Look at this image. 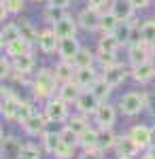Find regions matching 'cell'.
<instances>
[{
    "instance_id": "cell-42",
    "label": "cell",
    "mask_w": 155,
    "mask_h": 159,
    "mask_svg": "<svg viewBox=\"0 0 155 159\" xmlns=\"http://www.w3.org/2000/svg\"><path fill=\"white\" fill-rule=\"evenodd\" d=\"M72 0H47V7H55V9H68Z\"/></svg>"
},
{
    "instance_id": "cell-40",
    "label": "cell",
    "mask_w": 155,
    "mask_h": 159,
    "mask_svg": "<svg viewBox=\"0 0 155 159\" xmlns=\"http://www.w3.org/2000/svg\"><path fill=\"white\" fill-rule=\"evenodd\" d=\"M106 153H102L100 148H85V151H79L77 159H104Z\"/></svg>"
},
{
    "instance_id": "cell-37",
    "label": "cell",
    "mask_w": 155,
    "mask_h": 159,
    "mask_svg": "<svg viewBox=\"0 0 155 159\" xmlns=\"http://www.w3.org/2000/svg\"><path fill=\"white\" fill-rule=\"evenodd\" d=\"M36 104H38V102H34V100H24V106H21V110H19L17 121H15V123L21 125V123H26L30 117H34L36 112H38V110H36Z\"/></svg>"
},
{
    "instance_id": "cell-19",
    "label": "cell",
    "mask_w": 155,
    "mask_h": 159,
    "mask_svg": "<svg viewBox=\"0 0 155 159\" xmlns=\"http://www.w3.org/2000/svg\"><path fill=\"white\" fill-rule=\"evenodd\" d=\"M108 11L115 13V15L119 17V21H132V19L136 17V13H138L134 9L132 0H110Z\"/></svg>"
},
{
    "instance_id": "cell-1",
    "label": "cell",
    "mask_w": 155,
    "mask_h": 159,
    "mask_svg": "<svg viewBox=\"0 0 155 159\" xmlns=\"http://www.w3.org/2000/svg\"><path fill=\"white\" fill-rule=\"evenodd\" d=\"M58 79L53 74V68H40L38 72L32 76V85H30V91H32V100L34 102H47L51 100L55 93H58Z\"/></svg>"
},
{
    "instance_id": "cell-24",
    "label": "cell",
    "mask_w": 155,
    "mask_h": 159,
    "mask_svg": "<svg viewBox=\"0 0 155 159\" xmlns=\"http://www.w3.org/2000/svg\"><path fill=\"white\" fill-rule=\"evenodd\" d=\"M2 51H4V55H7V57L17 60V57L26 55V53H32V45H30L28 40H24V38H17V40H13L11 45H7Z\"/></svg>"
},
{
    "instance_id": "cell-41",
    "label": "cell",
    "mask_w": 155,
    "mask_h": 159,
    "mask_svg": "<svg viewBox=\"0 0 155 159\" xmlns=\"http://www.w3.org/2000/svg\"><path fill=\"white\" fill-rule=\"evenodd\" d=\"M87 7L89 9H96V11H108L110 0H87Z\"/></svg>"
},
{
    "instance_id": "cell-15",
    "label": "cell",
    "mask_w": 155,
    "mask_h": 159,
    "mask_svg": "<svg viewBox=\"0 0 155 159\" xmlns=\"http://www.w3.org/2000/svg\"><path fill=\"white\" fill-rule=\"evenodd\" d=\"M100 104H102V102L96 98L92 91H83V93L79 96V100H77L74 108H77V112H81L85 117H94L96 110L100 108Z\"/></svg>"
},
{
    "instance_id": "cell-29",
    "label": "cell",
    "mask_w": 155,
    "mask_h": 159,
    "mask_svg": "<svg viewBox=\"0 0 155 159\" xmlns=\"http://www.w3.org/2000/svg\"><path fill=\"white\" fill-rule=\"evenodd\" d=\"M64 125H66L68 129H72L77 136H81L92 123H89V117H85V115H81V112H74V115H70V119L64 123Z\"/></svg>"
},
{
    "instance_id": "cell-44",
    "label": "cell",
    "mask_w": 155,
    "mask_h": 159,
    "mask_svg": "<svg viewBox=\"0 0 155 159\" xmlns=\"http://www.w3.org/2000/svg\"><path fill=\"white\" fill-rule=\"evenodd\" d=\"M149 148H155V125H151V142H149Z\"/></svg>"
},
{
    "instance_id": "cell-3",
    "label": "cell",
    "mask_w": 155,
    "mask_h": 159,
    "mask_svg": "<svg viewBox=\"0 0 155 159\" xmlns=\"http://www.w3.org/2000/svg\"><path fill=\"white\" fill-rule=\"evenodd\" d=\"M24 106V98H19L11 87H7L2 83V102H0V112H2V119L9 123L17 121V115Z\"/></svg>"
},
{
    "instance_id": "cell-47",
    "label": "cell",
    "mask_w": 155,
    "mask_h": 159,
    "mask_svg": "<svg viewBox=\"0 0 155 159\" xmlns=\"http://www.w3.org/2000/svg\"><path fill=\"white\" fill-rule=\"evenodd\" d=\"M32 2H47V0H32Z\"/></svg>"
},
{
    "instance_id": "cell-27",
    "label": "cell",
    "mask_w": 155,
    "mask_h": 159,
    "mask_svg": "<svg viewBox=\"0 0 155 159\" xmlns=\"http://www.w3.org/2000/svg\"><path fill=\"white\" fill-rule=\"evenodd\" d=\"M17 38H21L17 21H7V24H2V32H0V45H2V49H4L7 45H11L13 40H17Z\"/></svg>"
},
{
    "instance_id": "cell-36",
    "label": "cell",
    "mask_w": 155,
    "mask_h": 159,
    "mask_svg": "<svg viewBox=\"0 0 155 159\" xmlns=\"http://www.w3.org/2000/svg\"><path fill=\"white\" fill-rule=\"evenodd\" d=\"M64 17H68V9H55V7H45V15H43V19H45V24L47 25H53L62 21Z\"/></svg>"
},
{
    "instance_id": "cell-43",
    "label": "cell",
    "mask_w": 155,
    "mask_h": 159,
    "mask_svg": "<svg viewBox=\"0 0 155 159\" xmlns=\"http://www.w3.org/2000/svg\"><path fill=\"white\" fill-rule=\"evenodd\" d=\"M132 4H134L136 11H144V9L151 4V0H132Z\"/></svg>"
},
{
    "instance_id": "cell-4",
    "label": "cell",
    "mask_w": 155,
    "mask_h": 159,
    "mask_svg": "<svg viewBox=\"0 0 155 159\" xmlns=\"http://www.w3.org/2000/svg\"><path fill=\"white\" fill-rule=\"evenodd\" d=\"M43 112L51 123H66L70 119V104H66L64 100L53 96L51 100H47L43 104Z\"/></svg>"
},
{
    "instance_id": "cell-11",
    "label": "cell",
    "mask_w": 155,
    "mask_h": 159,
    "mask_svg": "<svg viewBox=\"0 0 155 159\" xmlns=\"http://www.w3.org/2000/svg\"><path fill=\"white\" fill-rule=\"evenodd\" d=\"M58 43H60V38L55 36V32H53V28H43V30H38V40H36V49L40 51V53H45V55H51V53H58Z\"/></svg>"
},
{
    "instance_id": "cell-10",
    "label": "cell",
    "mask_w": 155,
    "mask_h": 159,
    "mask_svg": "<svg viewBox=\"0 0 155 159\" xmlns=\"http://www.w3.org/2000/svg\"><path fill=\"white\" fill-rule=\"evenodd\" d=\"M143 153L144 151L138 147L128 134L121 136L119 142H117V147H115V155H117V159H138Z\"/></svg>"
},
{
    "instance_id": "cell-35",
    "label": "cell",
    "mask_w": 155,
    "mask_h": 159,
    "mask_svg": "<svg viewBox=\"0 0 155 159\" xmlns=\"http://www.w3.org/2000/svg\"><path fill=\"white\" fill-rule=\"evenodd\" d=\"M77 151H79V147L68 144V142H64V140H62L60 147L55 148V153H53L51 157H53V159H77V155H79Z\"/></svg>"
},
{
    "instance_id": "cell-6",
    "label": "cell",
    "mask_w": 155,
    "mask_h": 159,
    "mask_svg": "<svg viewBox=\"0 0 155 159\" xmlns=\"http://www.w3.org/2000/svg\"><path fill=\"white\" fill-rule=\"evenodd\" d=\"M117 115H119V108L110 102H102L100 108L96 110V115L92 117L94 119V125L100 127V129H110L115 121H117Z\"/></svg>"
},
{
    "instance_id": "cell-32",
    "label": "cell",
    "mask_w": 155,
    "mask_h": 159,
    "mask_svg": "<svg viewBox=\"0 0 155 159\" xmlns=\"http://www.w3.org/2000/svg\"><path fill=\"white\" fill-rule=\"evenodd\" d=\"M17 25H19V34H21V38H24V40H28L32 47H36V40H38V30H36V28L30 24L28 19L17 21Z\"/></svg>"
},
{
    "instance_id": "cell-16",
    "label": "cell",
    "mask_w": 155,
    "mask_h": 159,
    "mask_svg": "<svg viewBox=\"0 0 155 159\" xmlns=\"http://www.w3.org/2000/svg\"><path fill=\"white\" fill-rule=\"evenodd\" d=\"M125 134L130 136L143 151H149V142H151V125H147V123H136V125H132Z\"/></svg>"
},
{
    "instance_id": "cell-30",
    "label": "cell",
    "mask_w": 155,
    "mask_h": 159,
    "mask_svg": "<svg viewBox=\"0 0 155 159\" xmlns=\"http://www.w3.org/2000/svg\"><path fill=\"white\" fill-rule=\"evenodd\" d=\"M121 136L115 134V129H100V151L102 153H108V151H115L117 142H119Z\"/></svg>"
},
{
    "instance_id": "cell-13",
    "label": "cell",
    "mask_w": 155,
    "mask_h": 159,
    "mask_svg": "<svg viewBox=\"0 0 155 159\" xmlns=\"http://www.w3.org/2000/svg\"><path fill=\"white\" fill-rule=\"evenodd\" d=\"M0 142H2V159H19V153H21V148H24L26 140H19V138L7 134V132L2 129Z\"/></svg>"
},
{
    "instance_id": "cell-14",
    "label": "cell",
    "mask_w": 155,
    "mask_h": 159,
    "mask_svg": "<svg viewBox=\"0 0 155 159\" xmlns=\"http://www.w3.org/2000/svg\"><path fill=\"white\" fill-rule=\"evenodd\" d=\"M81 40L77 36H70V38H60L58 43V57L60 60H66V61H72L77 57V53L81 51Z\"/></svg>"
},
{
    "instance_id": "cell-2",
    "label": "cell",
    "mask_w": 155,
    "mask_h": 159,
    "mask_svg": "<svg viewBox=\"0 0 155 159\" xmlns=\"http://www.w3.org/2000/svg\"><path fill=\"white\" fill-rule=\"evenodd\" d=\"M117 108L123 117H138L140 112L151 108V93L149 91H128L117 102Z\"/></svg>"
},
{
    "instance_id": "cell-20",
    "label": "cell",
    "mask_w": 155,
    "mask_h": 159,
    "mask_svg": "<svg viewBox=\"0 0 155 159\" xmlns=\"http://www.w3.org/2000/svg\"><path fill=\"white\" fill-rule=\"evenodd\" d=\"M81 93H83V89L77 85L74 81H68V83H60V85H58V93H55V96H58L60 100H64L66 104L74 106Z\"/></svg>"
},
{
    "instance_id": "cell-39",
    "label": "cell",
    "mask_w": 155,
    "mask_h": 159,
    "mask_svg": "<svg viewBox=\"0 0 155 159\" xmlns=\"http://www.w3.org/2000/svg\"><path fill=\"white\" fill-rule=\"evenodd\" d=\"M96 55H98L100 70H102V68H108V66H113V64H119V57H117V53H96Z\"/></svg>"
},
{
    "instance_id": "cell-12",
    "label": "cell",
    "mask_w": 155,
    "mask_h": 159,
    "mask_svg": "<svg viewBox=\"0 0 155 159\" xmlns=\"http://www.w3.org/2000/svg\"><path fill=\"white\" fill-rule=\"evenodd\" d=\"M132 68V66H130ZM130 79L138 85H149L155 81V60H149L140 64V66H134L130 70Z\"/></svg>"
},
{
    "instance_id": "cell-38",
    "label": "cell",
    "mask_w": 155,
    "mask_h": 159,
    "mask_svg": "<svg viewBox=\"0 0 155 159\" xmlns=\"http://www.w3.org/2000/svg\"><path fill=\"white\" fill-rule=\"evenodd\" d=\"M0 4L11 13V15H17V13H21L26 9V0H2Z\"/></svg>"
},
{
    "instance_id": "cell-25",
    "label": "cell",
    "mask_w": 155,
    "mask_h": 159,
    "mask_svg": "<svg viewBox=\"0 0 155 159\" xmlns=\"http://www.w3.org/2000/svg\"><path fill=\"white\" fill-rule=\"evenodd\" d=\"M72 64H74V68H94L98 64V55L89 47H81V51L77 53V57L72 60Z\"/></svg>"
},
{
    "instance_id": "cell-46",
    "label": "cell",
    "mask_w": 155,
    "mask_h": 159,
    "mask_svg": "<svg viewBox=\"0 0 155 159\" xmlns=\"http://www.w3.org/2000/svg\"><path fill=\"white\" fill-rule=\"evenodd\" d=\"M149 153H151V155H153V157H155V148H149Z\"/></svg>"
},
{
    "instance_id": "cell-26",
    "label": "cell",
    "mask_w": 155,
    "mask_h": 159,
    "mask_svg": "<svg viewBox=\"0 0 155 159\" xmlns=\"http://www.w3.org/2000/svg\"><path fill=\"white\" fill-rule=\"evenodd\" d=\"M62 142V132H45V134L40 136V147L45 151V155H53L55 153V148L60 147Z\"/></svg>"
},
{
    "instance_id": "cell-5",
    "label": "cell",
    "mask_w": 155,
    "mask_h": 159,
    "mask_svg": "<svg viewBox=\"0 0 155 159\" xmlns=\"http://www.w3.org/2000/svg\"><path fill=\"white\" fill-rule=\"evenodd\" d=\"M130 66L128 64H113V66H108V68H102L100 70V76L106 81L108 85L113 87V89H117L119 85H123L128 79H130Z\"/></svg>"
},
{
    "instance_id": "cell-21",
    "label": "cell",
    "mask_w": 155,
    "mask_h": 159,
    "mask_svg": "<svg viewBox=\"0 0 155 159\" xmlns=\"http://www.w3.org/2000/svg\"><path fill=\"white\" fill-rule=\"evenodd\" d=\"M79 148L81 151H85V148H100V127L89 125L83 134L79 136Z\"/></svg>"
},
{
    "instance_id": "cell-18",
    "label": "cell",
    "mask_w": 155,
    "mask_h": 159,
    "mask_svg": "<svg viewBox=\"0 0 155 159\" xmlns=\"http://www.w3.org/2000/svg\"><path fill=\"white\" fill-rule=\"evenodd\" d=\"M49 28H53V32H55L58 38H70V36H77V32H79V21H77V17L68 15V17H64L62 21L49 25Z\"/></svg>"
},
{
    "instance_id": "cell-33",
    "label": "cell",
    "mask_w": 155,
    "mask_h": 159,
    "mask_svg": "<svg viewBox=\"0 0 155 159\" xmlns=\"http://www.w3.org/2000/svg\"><path fill=\"white\" fill-rule=\"evenodd\" d=\"M43 155H45V151H43L40 144H34V142L26 140L24 148H21V153H19V159H43Z\"/></svg>"
},
{
    "instance_id": "cell-31",
    "label": "cell",
    "mask_w": 155,
    "mask_h": 159,
    "mask_svg": "<svg viewBox=\"0 0 155 159\" xmlns=\"http://www.w3.org/2000/svg\"><path fill=\"white\" fill-rule=\"evenodd\" d=\"M89 91H92V93H94V96L100 100V102H108L110 93H113V87H110L106 81H104V79L100 76V79L96 81L94 85H92V89H89Z\"/></svg>"
},
{
    "instance_id": "cell-9",
    "label": "cell",
    "mask_w": 155,
    "mask_h": 159,
    "mask_svg": "<svg viewBox=\"0 0 155 159\" xmlns=\"http://www.w3.org/2000/svg\"><path fill=\"white\" fill-rule=\"evenodd\" d=\"M153 60V47L147 43H138V45H130L128 47V66H140L144 61Z\"/></svg>"
},
{
    "instance_id": "cell-22",
    "label": "cell",
    "mask_w": 155,
    "mask_h": 159,
    "mask_svg": "<svg viewBox=\"0 0 155 159\" xmlns=\"http://www.w3.org/2000/svg\"><path fill=\"white\" fill-rule=\"evenodd\" d=\"M121 47L123 45L115 34H100L98 45H96V53H119Z\"/></svg>"
},
{
    "instance_id": "cell-34",
    "label": "cell",
    "mask_w": 155,
    "mask_h": 159,
    "mask_svg": "<svg viewBox=\"0 0 155 159\" xmlns=\"http://www.w3.org/2000/svg\"><path fill=\"white\" fill-rule=\"evenodd\" d=\"M140 34H143V43L147 45H155V17H149L140 21Z\"/></svg>"
},
{
    "instance_id": "cell-17",
    "label": "cell",
    "mask_w": 155,
    "mask_h": 159,
    "mask_svg": "<svg viewBox=\"0 0 155 159\" xmlns=\"http://www.w3.org/2000/svg\"><path fill=\"white\" fill-rule=\"evenodd\" d=\"M98 79H100V70L94 66V68H77V70H74V79H72V81L81 87L83 91H89V89H92V85H94Z\"/></svg>"
},
{
    "instance_id": "cell-45",
    "label": "cell",
    "mask_w": 155,
    "mask_h": 159,
    "mask_svg": "<svg viewBox=\"0 0 155 159\" xmlns=\"http://www.w3.org/2000/svg\"><path fill=\"white\" fill-rule=\"evenodd\" d=\"M140 159H155V157L151 155V153H149V151H144L143 155H140Z\"/></svg>"
},
{
    "instance_id": "cell-7",
    "label": "cell",
    "mask_w": 155,
    "mask_h": 159,
    "mask_svg": "<svg viewBox=\"0 0 155 159\" xmlns=\"http://www.w3.org/2000/svg\"><path fill=\"white\" fill-rule=\"evenodd\" d=\"M47 125H49V119L45 117V112L43 110H38L34 117H30L26 123H21L19 127L24 129L26 136H30V138H38L40 140V136L47 132Z\"/></svg>"
},
{
    "instance_id": "cell-23",
    "label": "cell",
    "mask_w": 155,
    "mask_h": 159,
    "mask_svg": "<svg viewBox=\"0 0 155 159\" xmlns=\"http://www.w3.org/2000/svg\"><path fill=\"white\" fill-rule=\"evenodd\" d=\"M74 64L72 61H66V60H58L55 66H53V74L58 79V83H68L74 79Z\"/></svg>"
},
{
    "instance_id": "cell-8",
    "label": "cell",
    "mask_w": 155,
    "mask_h": 159,
    "mask_svg": "<svg viewBox=\"0 0 155 159\" xmlns=\"http://www.w3.org/2000/svg\"><path fill=\"white\" fill-rule=\"evenodd\" d=\"M102 13H104V11H96V9H89V7H85L83 11L77 15L79 28H81V30H85V32H100Z\"/></svg>"
},
{
    "instance_id": "cell-28",
    "label": "cell",
    "mask_w": 155,
    "mask_h": 159,
    "mask_svg": "<svg viewBox=\"0 0 155 159\" xmlns=\"http://www.w3.org/2000/svg\"><path fill=\"white\" fill-rule=\"evenodd\" d=\"M121 24L123 21H119V17L113 11H104L102 13V24H100V34H115Z\"/></svg>"
}]
</instances>
